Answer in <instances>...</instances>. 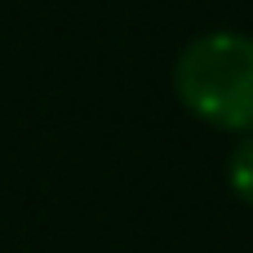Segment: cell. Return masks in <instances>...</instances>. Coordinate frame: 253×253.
Returning <instances> with one entry per match:
<instances>
[{
  "label": "cell",
  "instance_id": "cell-1",
  "mask_svg": "<svg viewBox=\"0 0 253 253\" xmlns=\"http://www.w3.org/2000/svg\"><path fill=\"white\" fill-rule=\"evenodd\" d=\"M178 102L227 133H253V36L209 31L173 62Z\"/></svg>",
  "mask_w": 253,
  "mask_h": 253
},
{
  "label": "cell",
  "instance_id": "cell-2",
  "mask_svg": "<svg viewBox=\"0 0 253 253\" xmlns=\"http://www.w3.org/2000/svg\"><path fill=\"white\" fill-rule=\"evenodd\" d=\"M227 182H231V191L253 209V138H245V142L231 151V160H227Z\"/></svg>",
  "mask_w": 253,
  "mask_h": 253
}]
</instances>
